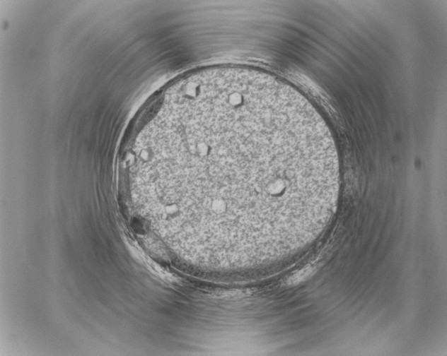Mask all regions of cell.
Masks as SVG:
<instances>
[{
    "label": "cell",
    "instance_id": "6da1fadb",
    "mask_svg": "<svg viewBox=\"0 0 447 356\" xmlns=\"http://www.w3.org/2000/svg\"><path fill=\"white\" fill-rule=\"evenodd\" d=\"M132 150L141 213L173 255L200 267L278 261L339 195L338 155L321 116L253 68H205L171 83Z\"/></svg>",
    "mask_w": 447,
    "mask_h": 356
}]
</instances>
